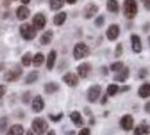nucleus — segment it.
<instances>
[{
    "instance_id": "nucleus-21",
    "label": "nucleus",
    "mask_w": 150,
    "mask_h": 135,
    "mask_svg": "<svg viewBox=\"0 0 150 135\" xmlns=\"http://www.w3.org/2000/svg\"><path fill=\"white\" fill-rule=\"evenodd\" d=\"M138 94H139L141 98H149L150 97V84L149 83H143V84L139 87Z\"/></svg>"
},
{
    "instance_id": "nucleus-31",
    "label": "nucleus",
    "mask_w": 150,
    "mask_h": 135,
    "mask_svg": "<svg viewBox=\"0 0 150 135\" xmlns=\"http://www.w3.org/2000/svg\"><path fill=\"white\" fill-rule=\"evenodd\" d=\"M124 68V63L123 62H120V61H117V62H113L112 65H110V70L114 73H118L121 69Z\"/></svg>"
},
{
    "instance_id": "nucleus-48",
    "label": "nucleus",
    "mask_w": 150,
    "mask_h": 135,
    "mask_svg": "<svg viewBox=\"0 0 150 135\" xmlns=\"http://www.w3.org/2000/svg\"><path fill=\"white\" fill-rule=\"evenodd\" d=\"M26 135H35V132H33V131H28Z\"/></svg>"
},
{
    "instance_id": "nucleus-14",
    "label": "nucleus",
    "mask_w": 150,
    "mask_h": 135,
    "mask_svg": "<svg viewBox=\"0 0 150 135\" xmlns=\"http://www.w3.org/2000/svg\"><path fill=\"white\" fill-rule=\"evenodd\" d=\"M131 45H132V51L134 53H141L142 51V40L141 37L135 35V33H132L131 35Z\"/></svg>"
},
{
    "instance_id": "nucleus-4",
    "label": "nucleus",
    "mask_w": 150,
    "mask_h": 135,
    "mask_svg": "<svg viewBox=\"0 0 150 135\" xmlns=\"http://www.w3.org/2000/svg\"><path fill=\"white\" fill-rule=\"evenodd\" d=\"M90 54V47L86 44V43H77L73 48V57L74 59H83L88 57Z\"/></svg>"
},
{
    "instance_id": "nucleus-35",
    "label": "nucleus",
    "mask_w": 150,
    "mask_h": 135,
    "mask_svg": "<svg viewBox=\"0 0 150 135\" xmlns=\"http://www.w3.org/2000/svg\"><path fill=\"white\" fill-rule=\"evenodd\" d=\"M22 102L23 104H29V102H30V92H29V91H26V92L22 95Z\"/></svg>"
},
{
    "instance_id": "nucleus-39",
    "label": "nucleus",
    "mask_w": 150,
    "mask_h": 135,
    "mask_svg": "<svg viewBox=\"0 0 150 135\" xmlns=\"http://www.w3.org/2000/svg\"><path fill=\"white\" fill-rule=\"evenodd\" d=\"M4 94H6V87L0 84V98H3V97H4Z\"/></svg>"
},
{
    "instance_id": "nucleus-6",
    "label": "nucleus",
    "mask_w": 150,
    "mask_h": 135,
    "mask_svg": "<svg viewBox=\"0 0 150 135\" xmlns=\"http://www.w3.org/2000/svg\"><path fill=\"white\" fill-rule=\"evenodd\" d=\"M100 92H102V88L98 84H94L88 88V92H87V99L90 101V102H96L98 98L100 97Z\"/></svg>"
},
{
    "instance_id": "nucleus-33",
    "label": "nucleus",
    "mask_w": 150,
    "mask_h": 135,
    "mask_svg": "<svg viewBox=\"0 0 150 135\" xmlns=\"http://www.w3.org/2000/svg\"><path fill=\"white\" fill-rule=\"evenodd\" d=\"M103 22H105V15H99V17L95 19V25L98 28L102 26V25H103Z\"/></svg>"
},
{
    "instance_id": "nucleus-25",
    "label": "nucleus",
    "mask_w": 150,
    "mask_h": 135,
    "mask_svg": "<svg viewBox=\"0 0 150 135\" xmlns=\"http://www.w3.org/2000/svg\"><path fill=\"white\" fill-rule=\"evenodd\" d=\"M23 134V127L21 124H14L10 127L7 135H22Z\"/></svg>"
},
{
    "instance_id": "nucleus-10",
    "label": "nucleus",
    "mask_w": 150,
    "mask_h": 135,
    "mask_svg": "<svg viewBox=\"0 0 150 135\" xmlns=\"http://www.w3.org/2000/svg\"><path fill=\"white\" fill-rule=\"evenodd\" d=\"M90 73H91V63L83 62V63H80V65L77 66V75H79V77L86 79V77L90 76Z\"/></svg>"
},
{
    "instance_id": "nucleus-47",
    "label": "nucleus",
    "mask_w": 150,
    "mask_h": 135,
    "mask_svg": "<svg viewBox=\"0 0 150 135\" xmlns=\"http://www.w3.org/2000/svg\"><path fill=\"white\" fill-rule=\"evenodd\" d=\"M29 1H30V0H22V4L25 6V4H28V3H29Z\"/></svg>"
},
{
    "instance_id": "nucleus-20",
    "label": "nucleus",
    "mask_w": 150,
    "mask_h": 135,
    "mask_svg": "<svg viewBox=\"0 0 150 135\" xmlns=\"http://www.w3.org/2000/svg\"><path fill=\"white\" fill-rule=\"evenodd\" d=\"M106 9L109 13H113V14H117L120 11V4H118L117 0H108L106 1Z\"/></svg>"
},
{
    "instance_id": "nucleus-13",
    "label": "nucleus",
    "mask_w": 150,
    "mask_h": 135,
    "mask_svg": "<svg viewBox=\"0 0 150 135\" xmlns=\"http://www.w3.org/2000/svg\"><path fill=\"white\" fill-rule=\"evenodd\" d=\"M43 109H44V101H43V98H41L40 95H36L32 99V110L35 113H39Z\"/></svg>"
},
{
    "instance_id": "nucleus-34",
    "label": "nucleus",
    "mask_w": 150,
    "mask_h": 135,
    "mask_svg": "<svg viewBox=\"0 0 150 135\" xmlns=\"http://www.w3.org/2000/svg\"><path fill=\"white\" fill-rule=\"evenodd\" d=\"M121 54H123V44L118 43L117 47H116V51H114V55H116V57H120Z\"/></svg>"
},
{
    "instance_id": "nucleus-30",
    "label": "nucleus",
    "mask_w": 150,
    "mask_h": 135,
    "mask_svg": "<svg viewBox=\"0 0 150 135\" xmlns=\"http://www.w3.org/2000/svg\"><path fill=\"white\" fill-rule=\"evenodd\" d=\"M21 62H22L23 66H29V65L32 63V54H30V53H26V54H23L22 58H21Z\"/></svg>"
},
{
    "instance_id": "nucleus-2",
    "label": "nucleus",
    "mask_w": 150,
    "mask_h": 135,
    "mask_svg": "<svg viewBox=\"0 0 150 135\" xmlns=\"http://www.w3.org/2000/svg\"><path fill=\"white\" fill-rule=\"evenodd\" d=\"M47 130H48V123H47L44 119L36 117V119L32 120V131L35 134L41 135V134H44Z\"/></svg>"
},
{
    "instance_id": "nucleus-41",
    "label": "nucleus",
    "mask_w": 150,
    "mask_h": 135,
    "mask_svg": "<svg viewBox=\"0 0 150 135\" xmlns=\"http://www.w3.org/2000/svg\"><path fill=\"white\" fill-rule=\"evenodd\" d=\"M147 75V70L146 69H141V73H139V77H145Z\"/></svg>"
},
{
    "instance_id": "nucleus-43",
    "label": "nucleus",
    "mask_w": 150,
    "mask_h": 135,
    "mask_svg": "<svg viewBox=\"0 0 150 135\" xmlns=\"http://www.w3.org/2000/svg\"><path fill=\"white\" fill-rule=\"evenodd\" d=\"M102 73H103V75H108V73H109V69H108L106 66L102 68Z\"/></svg>"
},
{
    "instance_id": "nucleus-40",
    "label": "nucleus",
    "mask_w": 150,
    "mask_h": 135,
    "mask_svg": "<svg viewBox=\"0 0 150 135\" xmlns=\"http://www.w3.org/2000/svg\"><path fill=\"white\" fill-rule=\"evenodd\" d=\"M143 109H145L146 113H149V114H150V101L147 102V104H145V108H143Z\"/></svg>"
},
{
    "instance_id": "nucleus-16",
    "label": "nucleus",
    "mask_w": 150,
    "mask_h": 135,
    "mask_svg": "<svg viewBox=\"0 0 150 135\" xmlns=\"http://www.w3.org/2000/svg\"><path fill=\"white\" fill-rule=\"evenodd\" d=\"M129 77V69L124 66L118 73L114 75V81H120V83H125L127 79Z\"/></svg>"
},
{
    "instance_id": "nucleus-8",
    "label": "nucleus",
    "mask_w": 150,
    "mask_h": 135,
    "mask_svg": "<svg viewBox=\"0 0 150 135\" xmlns=\"http://www.w3.org/2000/svg\"><path fill=\"white\" fill-rule=\"evenodd\" d=\"M99 11V6L95 4V3H90V4L86 6V9L83 11V15L86 19H91L94 15H96V13Z\"/></svg>"
},
{
    "instance_id": "nucleus-49",
    "label": "nucleus",
    "mask_w": 150,
    "mask_h": 135,
    "mask_svg": "<svg viewBox=\"0 0 150 135\" xmlns=\"http://www.w3.org/2000/svg\"><path fill=\"white\" fill-rule=\"evenodd\" d=\"M149 43H150V37H149Z\"/></svg>"
},
{
    "instance_id": "nucleus-44",
    "label": "nucleus",
    "mask_w": 150,
    "mask_h": 135,
    "mask_svg": "<svg viewBox=\"0 0 150 135\" xmlns=\"http://www.w3.org/2000/svg\"><path fill=\"white\" fill-rule=\"evenodd\" d=\"M128 90H129V86H124L123 88H120L118 91H128Z\"/></svg>"
},
{
    "instance_id": "nucleus-5",
    "label": "nucleus",
    "mask_w": 150,
    "mask_h": 135,
    "mask_svg": "<svg viewBox=\"0 0 150 135\" xmlns=\"http://www.w3.org/2000/svg\"><path fill=\"white\" fill-rule=\"evenodd\" d=\"M46 23H47V18H46V15H44L43 13H37L36 15L33 17V19H32V25H33V28H35L36 31L44 29Z\"/></svg>"
},
{
    "instance_id": "nucleus-45",
    "label": "nucleus",
    "mask_w": 150,
    "mask_h": 135,
    "mask_svg": "<svg viewBox=\"0 0 150 135\" xmlns=\"http://www.w3.org/2000/svg\"><path fill=\"white\" fill-rule=\"evenodd\" d=\"M46 135H55V131H54V130H50V131H48V132H47Z\"/></svg>"
},
{
    "instance_id": "nucleus-24",
    "label": "nucleus",
    "mask_w": 150,
    "mask_h": 135,
    "mask_svg": "<svg viewBox=\"0 0 150 135\" xmlns=\"http://www.w3.org/2000/svg\"><path fill=\"white\" fill-rule=\"evenodd\" d=\"M66 17H68V14L64 13V11H61V13H58L57 15L54 17V23L57 25V26H61V25H64L65 21H66Z\"/></svg>"
},
{
    "instance_id": "nucleus-12",
    "label": "nucleus",
    "mask_w": 150,
    "mask_h": 135,
    "mask_svg": "<svg viewBox=\"0 0 150 135\" xmlns=\"http://www.w3.org/2000/svg\"><path fill=\"white\" fill-rule=\"evenodd\" d=\"M62 80H64L65 84H68L69 87H76L79 84V76L74 75V73H72V72L66 73V75L62 77Z\"/></svg>"
},
{
    "instance_id": "nucleus-3",
    "label": "nucleus",
    "mask_w": 150,
    "mask_h": 135,
    "mask_svg": "<svg viewBox=\"0 0 150 135\" xmlns=\"http://www.w3.org/2000/svg\"><path fill=\"white\" fill-rule=\"evenodd\" d=\"M36 32L37 31L30 23H22V25L19 26V33H21V36H22L25 40H33V39L36 37Z\"/></svg>"
},
{
    "instance_id": "nucleus-15",
    "label": "nucleus",
    "mask_w": 150,
    "mask_h": 135,
    "mask_svg": "<svg viewBox=\"0 0 150 135\" xmlns=\"http://www.w3.org/2000/svg\"><path fill=\"white\" fill-rule=\"evenodd\" d=\"M29 15H30V10L28 9L26 6H19L18 9H17V19H19V21L28 19Z\"/></svg>"
},
{
    "instance_id": "nucleus-32",
    "label": "nucleus",
    "mask_w": 150,
    "mask_h": 135,
    "mask_svg": "<svg viewBox=\"0 0 150 135\" xmlns=\"http://www.w3.org/2000/svg\"><path fill=\"white\" fill-rule=\"evenodd\" d=\"M7 126H8V119H7V117H1V119H0V134L4 132Z\"/></svg>"
},
{
    "instance_id": "nucleus-29",
    "label": "nucleus",
    "mask_w": 150,
    "mask_h": 135,
    "mask_svg": "<svg viewBox=\"0 0 150 135\" xmlns=\"http://www.w3.org/2000/svg\"><path fill=\"white\" fill-rule=\"evenodd\" d=\"M118 86L117 84H109L108 86V90H106V94H108V97H114V95L118 92Z\"/></svg>"
},
{
    "instance_id": "nucleus-38",
    "label": "nucleus",
    "mask_w": 150,
    "mask_h": 135,
    "mask_svg": "<svg viewBox=\"0 0 150 135\" xmlns=\"http://www.w3.org/2000/svg\"><path fill=\"white\" fill-rule=\"evenodd\" d=\"M143 1V6H145V9L147 11H150V0H142Z\"/></svg>"
},
{
    "instance_id": "nucleus-36",
    "label": "nucleus",
    "mask_w": 150,
    "mask_h": 135,
    "mask_svg": "<svg viewBox=\"0 0 150 135\" xmlns=\"http://www.w3.org/2000/svg\"><path fill=\"white\" fill-rule=\"evenodd\" d=\"M62 117H64V114H62V113H58L57 116H54V114H50V119L52 120V122H59Z\"/></svg>"
},
{
    "instance_id": "nucleus-19",
    "label": "nucleus",
    "mask_w": 150,
    "mask_h": 135,
    "mask_svg": "<svg viewBox=\"0 0 150 135\" xmlns=\"http://www.w3.org/2000/svg\"><path fill=\"white\" fill-rule=\"evenodd\" d=\"M55 61H57V53H55L54 50H52V51H50V53H48V55H47V59H46L47 69H48V70H52V69H54Z\"/></svg>"
},
{
    "instance_id": "nucleus-27",
    "label": "nucleus",
    "mask_w": 150,
    "mask_h": 135,
    "mask_svg": "<svg viewBox=\"0 0 150 135\" xmlns=\"http://www.w3.org/2000/svg\"><path fill=\"white\" fill-rule=\"evenodd\" d=\"M65 6V0H50V9L52 11H58Z\"/></svg>"
},
{
    "instance_id": "nucleus-11",
    "label": "nucleus",
    "mask_w": 150,
    "mask_h": 135,
    "mask_svg": "<svg viewBox=\"0 0 150 135\" xmlns=\"http://www.w3.org/2000/svg\"><path fill=\"white\" fill-rule=\"evenodd\" d=\"M22 76V70H21V68H15V69H13V70H8V72L6 73V81H17L19 79V77Z\"/></svg>"
},
{
    "instance_id": "nucleus-28",
    "label": "nucleus",
    "mask_w": 150,
    "mask_h": 135,
    "mask_svg": "<svg viewBox=\"0 0 150 135\" xmlns=\"http://www.w3.org/2000/svg\"><path fill=\"white\" fill-rule=\"evenodd\" d=\"M37 79H39V72H37V70H33V72H30L26 76L25 83H26V84H33L35 81H37Z\"/></svg>"
},
{
    "instance_id": "nucleus-23",
    "label": "nucleus",
    "mask_w": 150,
    "mask_h": 135,
    "mask_svg": "<svg viewBox=\"0 0 150 135\" xmlns=\"http://www.w3.org/2000/svg\"><path fill=\"white\" fill-rule=\"evenodd\" d=\"M58 90H59V84H57L55 81H50V83L44 84V91H46L47 94H54Z\"/></svg>"
},
{
    "instance_id": "nucleus-22",
    "label": "nucleus",
    "mask_w": 150,
    "mask_h": 135,
    "mask_svg": "<svg viewBox=\"0 0 150 135\" xmlns=\"http://www.w3.org/2000/svg\"><path fill=\"white\" fill-rule=\"evenodd\" d=\"M52 36H54V32L52 31H46L43 35H41L40 37V43L43 45H47V44H50L51 41H52Z\"/></svg>"
},
{
    "instance_id": "nucleus-1",
    "label": "nucleus",
    "mask_w": 150,
    "mask_h": 135,
    "mask_svg": "<svg viewBox=\"0 0 150 135\" xmlns=\"http://www.w3.org/2000/svg\"><path fill=\"white\" fill-rule=\"evenodd\" d=\"M124 17L127 19H134L138 14V3L137 0H124L123 4Z\"/></svg>"
},
{
    "instance_id": "nucleus-26",
    "label": "nucleus",
    "mask_w": 150,
    "mask_h": 135,
    "mask_svg": "<svg viewBox=\"0 0 150 135\" xmlns=\"http://www.w3.org/2000/svg\"><path fill=\"white\" fill-rule=\"evenodd\" d=\"M44 61H46V58H44V55L41 54V53H37L35 57H32V63L35 65L36 68L41 66L43 63H44Z\"/></svg>"
},
{
    "instance_id": "nucleus-42",
    "label": "nucleus",
    "mask_w": 150,
    "mask_h": 135,
    "mask_svg": "<svg viewBox=\"0 0 150 135\" xmlns=\"http://www.w3.org/2000/svg\"><path fill=\"white\" fill-rule=\"evenodd\" d=\"M100 102H102V105L106 104V102H108V95H105V97H102V99H100Z\"/></svg>"
},
{
    "instance_id": "nucleus-17",
    "label": "nucleus",
    "mask_w": 150,
    "mask_h": 135,
    "mask_svg": "<svg viewBox=\"0 0 150 135\" xmlns=\"http://www.w3.org/2000/svg\"><path fill=\"white\" fill-rule=\"evenodd\" d=\"M149 134H150V126H147L145 123L134 127V135H149Z\"/></svg>"
},
{
    "instance_id": "nucleus-37",
    "label": "nucleus",
    "mask_w": 150,
    "mask_h": 135,
    "mask_svg": "<svg viewBox=\"0 0 150 135\" xmlns=\"http://www.w3.org/2000/svg\"><path fill=\"white\" fill-rule=\"evenodd\" d=\"M79 135H91V130H90V128H81V131L79 132Z\"/></svg>"
},
{
    "instance_id": "nucleus-46",
    "label": "nucleus",
    "mask_w": 150,
    "mask_h": 135,
    "mask_svg": "<svg viewBox=\"0 0 150 135\" xmlns=\"http://www.w3.org/2000/svg\"><path fill=\"white\" fill-rule=\"evenodd\" d=\"M66 1H68L69 4H74V3H76V1H77V0H66Z\"/></svg>"
},
{
    "instance_id": "nucleus-18",
    "label": "nucleus",
    "mask_w": 150,
    "mask_h": 135,
    "mask_svg": "<svg viewBox=\"0 0 150 135\" xmlns=\"http://www.w3.org/2000/svg\"><path fill=\"white\" fill-rule=\"evenodd\" d=\"M70 120L74 123V126H77V127L84 126V120H83L81 113L77 112V110H73V112L70 113Z\"/></svg>"
},
{
    "instance_id": "nucleus-7",
    "label": "nucleus",
    "mask_w": 150,
    "mask_h": 135,
    "mask_svg": "<svg viewBox=\"0 0 150 135\" xmlns=\"http://www.w3.org/2000/svg\"><path fill=\"white\" fill-rule=\"evenodd\" d=\"M120 127H121L124 131L134 130V127H135V124H134V117H132L131 114H124V116L120 119Z\"/></svg>"
},
{
    "instance_id": "nucleus-9",
    "label": "nucleus",
    "mask_w": 150,
    "mask_h": 135,
    "mask_svg": "<svg viewBox=\"0 0 150 135\" xmlns=\"http://www.w3.org/2000/svg\"><path fill=\"white\" fill-rule=\"evenodd\" d=\"M118 36H120V26H118L117 23H112V25L108 28V31H106V37H108L110 41H114Z\"/></svg>"
}]
</instances>
